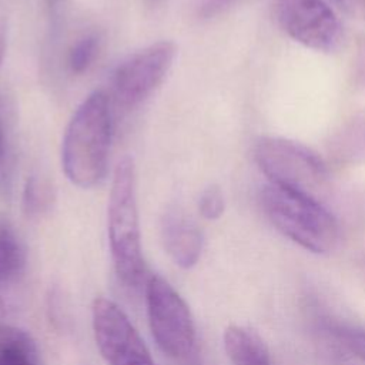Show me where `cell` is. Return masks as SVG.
<instances>
[{"mask_svg": "<svg viewBox=\"0 0 365 365\" xmlns=\"http://www.w3.org/2000/svg\"><path fill=\"white\" fill-rule=\"evenodd\" d=\"M111 135L108 98L96 90L77 107L63 137L61 165L74 185L91 188L106 177Z\"/></svg>", "mask_w": 365, "mask_h": 365, "instance_id": "cell-1", "label": "cell"}, {"mask_svg": "<svg viewBox=\"0 0 365 365\" xmlns=\"http://www.w3.org/2000/svg\"><path fill=\"white\" fill-rule=\"evenodd\" d=\"M259 201L275 230L301 248L328 254L336 245L338 222L318 198L268 182L261 190Z\"/></svg>", "mask_w": 365, "mask_h": 365, "instance_id": "cell-2", "label": "cell"}, {"mask_svg": "<svg viewBox=\"0 0 365 365\" xmlns=\"http://www.w3.org/2000/svg\"><path fill=\"white\" fill-rule=\"evenodd\" d=\"M107 228L117 277L130 288L138 287L145 267L141 252L135 168L131 157H123L114 168L107 207Z\"/></svg>", "mask_w": 365, "mask_h": 365, "instance_id": "cell-3", "label": "cell"}, {"mask_svg": "<svg viewBox=\"0 0 365 365\" xmlns=\"http://www.w3.org/2000/svg\"><path fill=\"white\" fill-rule=\"evenodd\" d=\"M252 155L271 184L292 188L315 198L329 188L328 161L298 141L284 137H261L254 144Z\"/></svg>", "mask_w": 365, "mask_h": 365, "instance_id": "cell-4", "label": "cell"}, {"mask_svg": "<svg viewBox=\"0 0 365 365\" xmlns=\"http://www.w3.org/2000/svg\"><path fill=\"white\" fill-rule=\"evenodd\" d=\"M148 324L158 348L182 365H200L195 324L187 302L161 277L147 282Z\"/></svg>", "mask_w": 365, "mask_h": 365, "instance_id": "cell-5", "label": "cell"}, {"mask_svg": "<svg viewBox=\"0 0 365 365\" xmlns=\"http://www.w3.org/2000/svg\"><path fill=\"white\" fill-rule=\"evenodd\" d=\"M274 16L288 37L315 51L331 53L342 43V24L325 0H274Z\"/></svg>", "mask_w": 365, "mask_h": 365, "instance_id": "cell-6", "label": "cell"}, {"mask_svg": "<svg viewBox=\"0 0 365 365\" xmlns=\"http://www.w3.org/2000/svg\"><path fill=\"white\" fill-rule=\"evenodd\" d=\"M91 322L97 348L107 365H155L138 332L115 302L96 298Z\"/></svg>", "mask_w": 365, "mask_h": 365, "instance_id": "cell-7", "label": "cell"}, {"mask_svg": "<svg viewBox=\"0 0 365 365\" xmlns=\"http://www.w3.org/2000/svg\"><path fill=\"white\" fill-rule=\"evenodd\" d=\"M177 54L173 41H157L121 61L113 74V91L118 103L134 107L151 96L164 81Z\"/></svg>", "mask_w": 365, "mask_h": 365, "instance_id": "cell-8", "label": "cell"}, {"mask_svg": "<svg viewBox=\"0 0 365 365\" xmlns=\"http://www.w3.org/2000/svg\"><path fill=\"white\" fill-rule=\"evenodd\" d=\"M161 240L174 264L192 268L202 251V234L198 227L178 208L167 210L161 218Z\"/></svg>", "mask_w": 365, "mask_h": 365, "instance_id": "cell-9", "label": "cell"}, {"mask_svg": "<svg viewBox=\"0 0 365 365\" xmlns=\"http://www.w3.org/2000/svg\"><path fill=\"white\" fill-rule=\"evenodd\" d=\"M328 164L354 167L365 163V111L342 121L329 135L327 144Z\"/></svg>", "mask_w": 365, "mask_h": 365, "instance_id": "cell-10", "label": "cell"}, {"mask_svg": "<svg viewBox=\"0 0 365 365\" xmlns=\"http://www.w3.org/2000/svg\"><path fill=\"white\" fill-rule=\"evenodd\" d=\"M26 268V250L14 231L0 227V318L6 314L14 285Z\"/></svg>", "mask_w": 365, "mask_h": 365, "instance_id": "cell-11", "label": "cell"}, {"mask_svg": "<svg viewBox=\"0 0 365 365\" xmlns=\"http://www.w3.org/2000/svg\"><path fill=\"white\" fill-rule=\"evenodd\" d=\"M222 341L225 354L232 365H259L271 359L262 338L247 327H227Z\"/></svg>", "mask_w": 365, "mask_h": 365, "instance_id": "cell-12", "label": "cell"}, {"mask_svg": "<svg viewBox=\"0 0 365 365\" xmlns=\"http://www.w3.org/2000/svg\"><path fill=\"white\" fill-rule=\"evenodd\" d=\"M0 365H43L31 335L17 327L0 324Z\"/></svg>", "mask_w": 365, "mask_h": 365, "instance_id": "cell-13", "label": "cell"}, {"mask_svg": "<svg viewBox=\"0 0 365 365\" xmlns=\"http://www.w3.org/2000/svg\"><path fill=\"white\" fill-rule=\"evenodd\" d=\"M53 202L51 187L31 175L27 178L23 191V210L30 217H37L46 212Z\"/></svg>", "mask_w": 365, "mask_h": 365, "instance_id": "cell-14", "label": "cell"}, {"mask_svg": "<svg viewBox=\"0 0 365 365\" xmlns=\"http://www.w3.org/2000/svg\"><path fill=\"white\" fill-rule=\"evenodd\" d=\"M98 53V37L87 34L81 37L70 50L68 67L74 74H83L93 64Z\"/></svg>", "mask_w": 365, "mask_h": 365, "instance_id": "cell-15", "label": "cell"}, {"mask_svg": "<svg viewBox=\"0 0 365 365\" xmlns=\"http://www.w3.org/2000/svg\"><path fill=\"white\" fill-rule=\"evenodd\" d=\"M225 210V198L218 185L207 187L198 198V211L202 218L214 221L218 220Z\"/></svg>", "mask_w": 365, "mask_h": 365, "instance_id": "cell-16", "label": "cell"}, {"mask_svg": "<svg viewBox=\"0 0 365 365\" xmlns=\"http://www.w3.org/2000/svg\"><path fill=\"white\" fill-rule=\"evenodd\" d=\"M335 336L348 352L365 362V329L342 327L335 329Z\"/></svg>", "mask_w": 365, "mask_h": 365, "instance_id": "cell-17", "label": "cell"}, {"mask_svg": "<svg viewBox=\"0 0 365 365\" xmlns=\"http://www.w3.org/2000/svg\"><path fill=\"white\" fill-rule=\"evenodd\" d=\"M240 0H202L198 9V13L204 19H210L214 16H218L232 7Z\"/></svg>", "mask_w": 365, "mask_h": 365, "instance_id": "cell-18", "label": "cell"}, {"mask_svg": "<svg viewBox=\"0 0 365 365\" xmlns=\"http://www.w3.org/2000/svg\"><path fill=\"white\" fill-rule=\"evenodd\" d=\"M329 6L348 13V14H365V0H325Z\"/></svg>", "mask_w": 365, "mask_h": 365, "instance_id": "cell-19", "label": "cell"}, {"mask_svg": "<svg viewBox=\"0 0 365 365\" xmlns=\"http://www.w3.org/2000/svg\"><path fill=\"white\" fill-rule=\"evenodd\" d=\"M355 77L356 80L365 86V38L361 41L355 58Z\"/></svg>", "mask_w": 365, "mask_h": 365, "instance_id": "cell-20", "label": "cell"}, {"mask_svg": "<svg viewBox=\"0 0 365 365\" xmlns=\"http://www.w3.org/2000/svg\"><path fill=\"white\" fill-rule=\"evenodd\" d=\"M4 53H6V40H4V33L3 29L0 27V66L3 63L4 58Z\"/></svg>", "mask_w": 365, "mask_h": 365, "instance_id": "cell-21", "label": "cell"}, {"mask_svg": "<svg viewBox=\"0 0 365 365\" xmlns=\"http://www.w3.org/2000/svg\"><path fill=\"white\" fill-rule=\"evenodd\" d=\"M3 150V130H1V124H0V154Z\"/></svg>", "mask_w": 365, "mask_h": 365, "instance_id": "cell-22", "label": "cell"}, {"mask_svg": "<svg viewBox=\"0 0 365 365\" xmlns=\"http://www.w3.org/2000/svg\"><path fill=\"white\" fill-rule=\"evenodd\" d=\"M58 1H60V0H48V4H50V7H51V9H54V7L57 6V3H58Z\"/></svg>", "mask_w": 365, "mask_h": 365, "instance_id": "cell-23", "label": "cell"}, {"mask_svg": "<svg viewBox=\"0 0 365 365\" xmlns=\"http://www.w3.org/2000/svg\"><path fill=\"white\" fill-rule=\"evenodd\" d=\"M259 365H272V361L268 359V361H265V362H262V364H259Z\"/></svg>", "mask_w": 365, "mask_h": 365, "instance_id": "cell-24", "label": "cell"}]
</instances>
